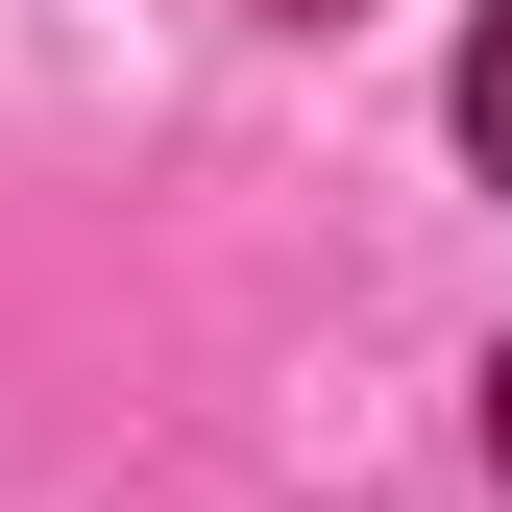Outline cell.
Segmentation results:
<instances>
[{
    "label": "cell",
    "mask_w": 512,
    "mask_h": 512,
    "mask_svg": "<svg viewBox=\"0 0 512 512\" xmlns=\"http://www.w3.org/2000/svg\"><path fill=\"white\" fill-rule=\"evenodd\" d=\"M293 25H342V0H293Z\"/></svg>",
    "instance_id": "3957f363"
},
{
    "label": "cell",
    "mask_w": 512,
    "mask_h": 512,
    "mask_svg": "<svg viewBox=\"0 0 512 512\" xmlns=\"http://www.w3.org/2000/svg\"><path fill=\"white\" fill-rule=\"evenodd\" d=\"M464 147L512 171V0H488V25H464Z\"/></svg>",
    "instance_id": "6da1fadb"
},
{
    "label": "cell",
    "mask_w": 512,
    "mask_h": 512,
    "mask_svg": "<svg viewBox=\"0 0 512 512\" xmlns=\"http://www.w3.org/2000/svg\"><path fill=\"white\" fill-rule=\"evenodd\" d=\"M488 464H512V366H488Z\"/></svg>",
    "instance_id": "7a4b0ae2"
}]
</instances>
